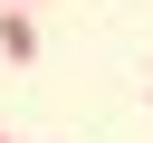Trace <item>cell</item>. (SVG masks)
<instances>
[{"mask_svg":"<svg viewBox=\"0 0 153 143\" xmlns=\"http://www.w3.org/2000/svg\"><path fill=\"white\" fill-rule=\"evenodd\" d=\"M0 57H10V67H29V57H38V29H29V10H0Z\"/></svg>","mask_w":153,"mask_h":143,"instance_id":"1","label":"cell"},{"mask_svg":"<svg viewBox=\"0 0 153 143\" xmlns=\"http://www.w3.org/2000/svg\"><path fill=\"white\" fill-rule=\"evenodd\" d=\"M0 143H10V133H0Z\"/></svg>","mask_w":153,"mask_h":143,"instance_id":"3","label":"cell"},{"mask_svg":"<svg viewBox=\"0 0 153 143\" xmlns=\"http://www.w3.org/2000/svg\"><path fill=\"white\" fill-rule=\"evenodd\" d=\"M0 10H38V0H0Z\"/></svg>","mask_w":153,"mask_h":143,"instance_id":"2","label":"cell"}]
</instances>
